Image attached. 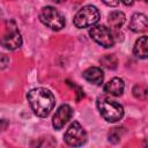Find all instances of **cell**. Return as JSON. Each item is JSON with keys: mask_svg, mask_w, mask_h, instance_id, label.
<instances>
[{"mask_svg": "<svg viewBox=\"0 0 148 148\" xmlns=\"http://www.w3.org/2000/svg\"><path fill=\"white\" fill-rule=\"evenodd\" d=\"M28 102L35 114L38 117H46L54 108L56 99L53 94L45 88L31 89L27 95Z\"/></svg>", "mask_w": 148, "mask_h": 148, "instance_id": "obj_1", "label": "cell"}, {"mask_svg": "<svg viewBox=\"0 0 148 148\" xmlns=\"http://www.w3.org/2000/svg\"><path fill=\"white\" fill-rule=\"evenodd\" d=\"M97 109L101 116L109 123L118 121L124 116V108L116 101L105 97H99L97 99Z\"/></svg>", "mask_w": 148, "mask_h": 148, "instance_id": "obj_2", "label": "cell"}, {"mask_svg": "<svg viewBox=\"0 0 148 148\" xmlns=\"http://www.w3.org/2000/svg\"><path fill=\"white\" fill-rule=\"evenodd\" d=\"M73 116V110L68 104H62L58 108L56 111L53 118H52V125L56 130H60L65 126V124L68 123V120Z\"/></svg>", "mask_w": 148, "mask_h": 148, "instance_id": "obj_8", "label": "cell"}, {"mask_svg": "<svg viewBox=\"0 0 148 148\" xmlns=\"http://www.w3.org/2000/svg\"><path fill=\"white\" fill-rule=\"evenodd\" d=\"M125 22V14L123 12H119V10H114V12H111L108 16V23L111 28H114V29H119Z\"/></svg>", "mask_w": 148, "mask_h": 148, "instance_id": "obj_13", "label": "cell"}, {"mask_svg": "<svg viewBox=\"0 0 148 148\" xmlns=\"http://www.w3.org/2000/svg\"><path fill=\"white\" fill-rule=\"evenodd\" d=\"M9 64V58L5 53H0V69H5Z\"/></svg>", "mask_w": 148, "mask_h": 148, "instance_id": "obj_17", "label": "cell"}, {"mask_svg": "<svg viewBox=\"0 0 148 148\" xmlns=\"http://www.w3.org/2000/svg\"><path fill=\"white\" fill-rule=\"evenodd\" d=\"M124 133H125V130H124L123 127H113V128H111V131L109 132L108 139H109V141L112 142V143H118V142L121 140Z\"/></svg>", "mask_w": 148, "mask_h": 148, "instance_id": "obj_15", "label": "cell"}, {"mask_svg": "<svg viewBox=\"0 0 148 148\" xmlns=\"http://www.w3.org/2000/svg\"><path fill=\"white\" fill-rule=\"evenodd\" d=\"M133 53L136 58L140 59H146L148 56V38L147 36H142L140 37L133 47Z\"/></svg>", "mask_w": 148, "mask_h": 148, "instance_id": "obj_12", "label": "cell"}, {"mask_svg": "<svg viewBox=\"0 0 148 148\" xmlns=\"http://www.w3.org/2000/svg\"><path fill=\"white\" fill-rule=\"evenodd\" d=\"M105 5H108V6H110V7H116V6H118V3H119V1L120 0H102Z\"/></svg>", "mask_w": 148, "mask_h": 148, "instance_id": "obj_18", "label": "cell"}, {"mask_svg": "<svg viewBox=\"0 0 148 148\" xmlns=\"http://www.w3.org/2000/svg\"><path fill=\"white\" fill-rule=\"evenodd\" d=\"M124 88H125V84H124V81L120 77H113V79H111L103 87L104 92L110 94L112 96H120L124 92Z\"/></svg>", "mask_w": 148, "mask_h": 148, "instance_id": "obj_10", "label": "cell"}, {"mask_svg": "<svg viewBox=\"0 0 148 148\" xmlns=\"http://www.w3.org/2000/svg\"><path fill=\"white\" fill-rule=\"evenodd\" d=\"M99 12L95 6H84L82 7L74 16V25L76 28H88L95 25L99 21Z\"/></svg>", "mask_w": 148, "mask_h": 148, "instance_id": "obj_3", "label": "cell"}, {"mask_svg": "<svg viewBox=\"0 0 148 148\" xmlns=\"http://www.w3.org/2000/svg\"><path fill=\"white\" fill-rule=\"evenodd\" d=\"M130 29L133 32H143L147 30L148 22H147V16L142 13H135L132 15L131 21H130Z\"/></svg>", "mask_w": 148, "mask_h": 148, "instance_id": "obj_9", "label": "cell"}, {"mask_svg": "<svg viewBox=\"0 0 148 148\" xmlns=\"http://www.w3.org/2000/svg\"><path fill=\"white\" fill-rule=\"evenodd\" d=\"M52 1H54V2H57V3H60V2H62V1H65V0H52Z\"/></svg>", "mask_w": 148, "mask_h": 148, "instance_id": "obj_20", "label": "cell"}, {"mask_svg": "<svg viewBox=\"0 0 148 148\" xmlns=\"http://www.w3.org/2000/svg\"><path fill=\"white\" fill-rule=\"evenodd\" d=\"M135 1H136V0H121V2H123L124 5H126V6H131V5H133Z\"/></svg>", "mask_w": 148, "mask_h": 148, "instance_id": "obj_19", "label": "cell"}, {"mask_svg": "<svg viewBox=\"0 0 148 148\" xmlns=\"http://www.w3.org/2000/svg\"><path fill=\"white\" fill-rule=\"evenodd\" d=\"M0 44H1V46H3L5 49H7L9 51L17 50L22 45L21 34L18 31V28H17L16 23L13 20L7 21L6 31L2 35V37L0 38Z\"/></svg>", "mask_w": 148, "mask_h": 148, "instance_id": "obj_4", "label": "cell"}, {"mask_svg": "<svg viewBox=\"0 0 148 148\" xmlns=\"http://www.w3.org/2000/svg\"><path fill=\"white\" fill-rule=\"evenodd\" d=\"M99 62L102 64V66H104V67L108 68V69H116L117 66H118V59H117V57L113 56V54L103 56V57L99 59Z\"/></svg>", "mask_w": 148, "mask_h": 148, "instance_id": "obj_14", "label": "cell"}, {"mask_svg": "<svg viewBox=\"0 0 148 148\" xmlns=\"http://www.w3.org/2000/svg\"><path fill=\"white\" fill-rule=\"evenodd\" d=\"M133 96L135 98H139V99H146L147 98V94H148V90H147V86L146 84H142V83H138L133 87Z\"/></svg>", "mask_w": 148, "mask_h": 148, "instance_id": "obj_16", "label": "cell"}, {"mask_svg": "<svg viewBox=\"0 0 148 148\" xmlns=\"http://www.w3.org/2000/svg\"><path fill=\"white\" fill-rule=\"evenodd\" d=\"M82 76L90 83H94L96 86H101L103 83V80H104V75H103V72L101 68L98 67H89L87 68Z\"/></svg>", "mask_w": 148, "mask_h": 148, "instance_id": "obj_11", "label": "cell"}, {"mask_svg": "<svg viewBox=\"0 0 148 148\" xmlns=\"http://www.w3.org/2000/svg\"><path fill=\"white\" fill-rule=\"evenodd\" d=\"M0 15H1V10H0Z\"/></svg>", "mask_w": 148, "mask_h": 148, "instance_id": "obj_21", "label": "cell"}, {"mask_svg": "<svg viewBox=\"0 0 148 148\" xmlns=\"http://www.w3.org/2000/svg\"><path fill=\"white\" fill-rule=\"evenodd\" d=\"M89 36L97 44L106 49L113 46L114 44V36L112 31L104 25H92V28L89 30Z\"/></svg>", "mask_w": 148, "mask_h": 148, "instance_id": "obj_7", "label": "cell"}, {"mask_svg": "<svg viewBox=\"0 0 148 148\" xmlns=\"http://www.w3.org/2000/svg\"><path fill=\"white\" fill-rule=\"evenodd\" d=\"M39 20L44 25H46L52 30H60L65 25L64 16L56 8L51 6H45L40 9Z\"/></svg>", "mask_w": 148, "mask_h": 148, "instance_id": "obj_5", "label": "cell"}, {"mask_svg": "<svg viewBox=\"0 0 148 148\" xmlns=\"http://www.w3.org/2000/svg\"><path fill=\"white\" fill-rule=\"evenodd\" d=\"M64 139L68 146L79 147V146H82L83 143H86L87 133H86L84 128L80 125V123L73 121L69 125V127L67 128V131L64 135Z\"/></svg>", "mask_w": 148, "mask_h": 148, "instance_id": "obj_6", "label": "cell"}]
</instances>
